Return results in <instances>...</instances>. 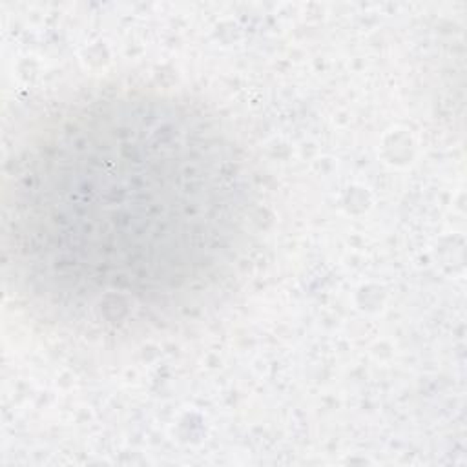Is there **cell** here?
Segmentation results:
<instances>
[{"mask_svg":"<svg viewBox=\"0 0 467 467\" xmlns=\"http://www.w3.org/2000/svg\"><path fill=\"white\" fill-rule=\"evenodd\" d=\"M232 130L171 91L99 86L44 111L4 179L16 299L86 337L144 336L213 305L255 234Z\"/></svg>","mask_w":467,"mask_h":467,"instance_id":"obj_1","label":"cell"}]
</instances>
